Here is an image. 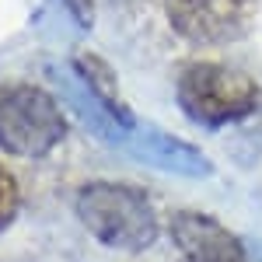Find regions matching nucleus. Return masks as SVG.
<instances>
[{
    "mask_svg": "<svg viewBox=\"0 0 262 262\" xmlns=\"http://www.w3.org/2000/svg\"><path fill=\"white\" fill-rule=\"evenodd\" d=\"M74 210L88 234L101 242L105 248L119 252H143L158 242V217L154 206L140 189L122 185V182H88Z\"/></svg>",
    "mask_w": 262,
    "mask_h": 262,
    "instance_id": "f257e3e1",
    "label": "nucleus"
},
{
    "mask_svg": "<svg viewBox=\"0 0 262 262\" xmlns=\"http://www.w3.org/2000/svg\"><path fill=\"white\" fill-rule=\"evenodd\" d=\"M259 101L255 81L231 70L224 63H192L179 77V105L182 112L200 126H227V122L245 119Z\"/></svg>",
    "mask_w": 262,
    "mask_h": 262,
    "instance_id": "f03ea898",
    "label": "nucleus"
},
{
    "mask_svg": "<svg viewBox=\"0 0 262 262\" xmlns=\"http://www.w3.org/2000/svg\"><path fill=\"white\" fill-rule=\"evenodd\" d=\"M67 137V119L53 95L18 84L0 95V150L14 158H46Z\"/></svg>",
    "mask_w": 262,
    "mask_h": 262,
    "instance_id": "7ed1b4c3",
    "label": "nucleus"
},
{
    "mask_svg": "<svg viewBox=\"0 0 262 262\" xmlns=\"http://www.w3.org/2000/svg\"><path fill=\"white\" fill-rule=\"evenodd\" d=\"M171 28L200 46H224L248 32L259 0H164Z\"/></svg>",
    "mask_w": 262,
    "mask_h": 262,
    "instance_id": "20e7f679",
    "label": "nucleus"
},
{
    "mask_svg": "<svg viewBox=\"0 0 262 262\" xmlns=\"http://www.w3.org/2000/svg\"><path fill=\"white\" fill-rule=\"evenodd\" d=\"M168 231H171V242L179 245L185 262H248L245 245L206 213L182 210L171 217Z\"/></svg>",
    "mask_w": 262,
    "mask_h": 262,
    "instance_id": "39448f33",
    "label": "nucleus"
},
{
    "mask_svg": "<svg viewBox=\"0 0 262 262\" xmlns=\"http://www.w3.org/2000/svg\"><path fill=\"white\" fill-rule=\"evenodd\" d=\"M74 63H77V74H81V81L88 84L91 98L108 112V119H116L119 126H133V116H129V108H126V101H122V95H119V84H116L112 67L101 60V56H95V53H81Z\"/></svg>",
    "mask_w": 262,
    "mask_h": 262,
    "instance_id": "423d86ee",
    "label": "nucleus"
},
{
    "mask_svg": "<svg viewBox=\"0 0 262 262\" xmlns=\"http://www.w3.org/2000/svg\"><path fill=\"white\" fill-rule=\"evenodd\" d=\"M147 158L154 161V158H164V168H171V171H182V175H206L210 171V164L203 161L200 150H192V147H185L179 140H168V137H150V147H147Z\"/></svg>",
    "mask_w": 262,
    "mask_h": 262,
    "instance_id": "0eeeda50",
    "label": "nucleus"
},
{
    "mask_svg": "<svg viewBox=\"0 0 262 262\" xmlns=\"http://www.w3.org/2000/svg\"><path fill=\"white\" fill-rule=\"evenodd\" d=\"M21 206V189H18V179L0 164V231L7 227V224L14 221V213H18Z\"/></svg>",
    "mask_w": 262,
    "mask_h": 262,
    "instance_id": "6e6552de",
    "label": "nucleus"
},
{
    "mask_svg": "<svg viewBox=\"0 0 262 262\" xmlns=\"http://www.w3.org/2000/svg\"><path fill=\"white\" fill-rule=\"evenodd\" d=\"M67 7H70V14L77 18V25H91V21H95V4H91V0H67Z\"/></svg>",
    "mask_w": 262,
    "mask_h": 262,
    "instance_id": "1a4fd4ad",
    "label": "nucleus"
},
{
    "mask_svg": "<svg viewBox=\"0 0 262 262\" xmlns=\"http://www.w3.org/2000/svg\"><path fill=\"white\" fill-rule=\"evenodd\" d=\"M255 255H259V259H262V245H259V248H255Z\"/></svg>",
    "mask_w": 262,
    "mask_h": 262,
    "instance_id": "9d476101",
    "label": "nucleus"
}]
</instances>
